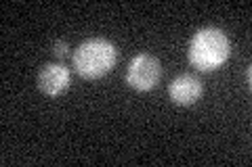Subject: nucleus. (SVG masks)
Wrapping results in <instances>:
<instances>
[{"label":"nucleus","instance_id":"1","mask_svg":"<svg viewBox=\"0 0 252 167\" xmlns=\"http://www.w3.org/2000/svg\"><path fill=\"white\" fill-rule=\"evenodd\" d=\"M189 63L200 71H215L231 57V42L219 27H202L189 42Z\"/></svg>","mask_w":252,"mask_h":167},{"label":"nucleus","instance_id":"2","mask_svg":"<svg viewBox=\"0 0 252 167\" xmlns=\"http://www.w3.org/2000/svg\"><path fill=\"white\" fill-rule=\"evenodd\" d=\"M74 69L84 79H99L107 75L118 63L116 46L105 38H91L78 46L74 52Z\"/></svg>","mask_w":252,"mask_h":167},{"label":"nucleus","instance_id":"3","mask_svg":"<svg viewBox=\"0 0 252 167\" xmlns=\"http://www.w3.org/2000/svg\"><path fill=\"white\" fill-rule=\"evenodd\" d=\"M162 77V65L154 54L141 52L132 57L126 71V84L139 92H149L156 88V84Z\"/></svg>","mask_w":252,"mask_h":167},{"label":"nucleus","instance_id":"4","mask_svg":"<svg viewBox=\"0 0 252 167\" xmlns=\"http://www.w3.org/2000/svg\"><path fill=\"white\" fill-rule=\"evenodd\" d=\"M72 82V73L63 63H46L38 73V88H40L46 96H59L69 88Z\"/></svg>","mask_w":252,"mask_h":167},{"label":"nucleus","instance_id":"5","mask_svg":"<svg viewBox=\"0 0 252 167\" xmlns=\"http://www.w3.org/2000/svg\"><path fill=\"white\" fill-rule=\"evenodd\" d=\"M204 92V86L200 82V77H195L191 73H183L175 77L168 86V96L170 100L179 107H191L200 100Z\"/></svg>","mask_w":252,"mask_h":167},{"label":"nucleus","instance_id":"6","mask_svg":"<svg viewBox=\"0 0 252 167\" xmlns=\"http://www.w3.org/2000/svg\"><path fill=\"white\" fill-rule=\"evenodd\" d=\"M53 54H55L57 59L69 57V44L65 42V40H57V42L53 44Z\"/></svg>","mask_w":252,"mask_h":167}]
</instances>
